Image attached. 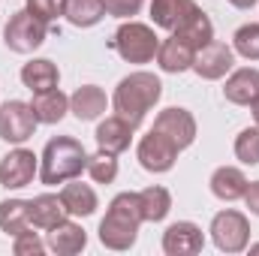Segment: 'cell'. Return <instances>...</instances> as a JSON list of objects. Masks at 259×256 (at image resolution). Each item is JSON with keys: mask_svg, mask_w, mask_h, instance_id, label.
Wrapping results in <instances>:
<instances>
[{"mask_svg": "<svg viewBox=\"0 0 259 256\" xmlns=\"http://www.w3.org/2000/svg\"><path fill=\"white\" fill-rule=\"evenodd\" d=\"M163 97V84L154 72H130L118 81L115 88V97H112V106H115V115H121L130 127H139L145 121V115L160 103Z\"/></svg>", "mask_w": 259, "mask_h": 256, "instance_id": "1", "label": "cell"}, {"mask_svg": "<svg viewBox=\"0 0 259 256\" xmlns=\"http://www.w3.org/2000/svg\"><path fill=\"white\" fill-rule=\"evenodd\" d=\"M142 208H139V193H118L109 202L106 217L100 220V241L109 250H130L136 244L139 226H142Z\"/></svg>", "mask_w": 259, "mask_h": 256, "instance_id": "2", "label": "cell"}, {"mask_svg": "<svg viewBox=\"0 0 259 256\" xmlns=\"http://www.w3.org/2000/svg\"><path fill=\"white\" fill-rule=\"evenodd\" d=\"M84 169H88V151L78 139L55 136L42 148V157H39V181L42 184H49V187L66 184V181L78 178Z\"/></svg>", "mask_w": 259, "mask_h": 256, "instance_id": "3", "label": "cell"}, {"mask_svg": "<svg viewBox=\"0 0 259 256\" xmlns=\"http://www.w3.org/2000/svg\"><path fill=\"white\" fill-rule=\"evenodd\" d=\"M109 46L127 61V64H151L157 58V49H160V39L157 33L142 24V21H124L115 36L109 39Z\"/></svg>", "mask_w": 259, "mask_h": 256, "instance_id": "4", "label": "cell"}, {"mask_svg": "<svg viewBox=\"0 0 259 256\" xmlns=\"http://www.w3.org/2000/svg\"><path fill=\"white\" fill-rule=\"evenodd\" d=\"M46 36H49V24L39 21V18H36L33 12H27V9L12 12L9 21H6V27H3V42H6V49H9V52H18V55L36 52V49L46 42Z\"/></svg>", "mask_w": 259, "mask_h": 256, "instance_id": "5", "label": "cell"}, {"mask_svg": "<svg viewBox=\"0 0 259 256\" xmlns=\"http://www.w3.org/2000/svg\"><path fill=\"white\" fill-rule=\"evenodd\" d=\"M211 238H214L217 250H223V253H241L247 247V241H250V223H247V217L241 211L226 208V211L214 214V220H211Z\"/></svg>", "mask_w": 259, "mask_h": 256, "instance_id": "6", "label": "cell"}, {"mask_svg": "<svg viewBox=\"0 0 259 256\" xmlns=\"http://www.w3.org/2000/svg\"><path fill=\"white\" fill-rule=\"evenodd\" d=\"M36 115L30 109V103H21V100H6L0 106V139L9 142V145H24L33 130H36Z\"/></svg>", "mask_w": 259, "mask_h": 256, "instance_id": "7", "label": "cell"}, {"mask_svg": "<svg viewBox=\"0 0 259 256\" xmlns=\"http://www.w3.org/2000/svg\"><path fill=\"white\" fill-rule=\"evenodd\" d=\"M136 157H139V163H142L145 172L160 175V172H169V169L175 166V160H178V148H175L163 133L151 130L148 136H142Z\"/></svg>", "mask_w": 259, "mask_h": 256, "instance_id": "8", "label": "cell"}, {"mask_svg": "<svg viewBox=\"0 0 259 256\" xmlns=\"http://www.w3.org/2000/svg\"><path fill=\"white\" fill-rule=\"evenodd\" d=\"M235 64V52L226 46V42H220V39H211V42H205L202 49H196V58H193V69L199 78H208V81H217V78H223L229 69Z\"/></svg>", "mask_w": 259, "mask_h": 256, "instance_id": "9", "label": "cell"}, {"mask_svg": "<svg viewBox=\"0 0 259 256\" xmlns=\"http://www.w3.org/2000/svg\"><path fill=\"white\" fill-rule=\"evenodd\" d=\"M154 130L163 133L178 151L190 148V145L196 142V118L187 112V109H178V106L163 109V112L154 118Z\"/></svg>", "mask_w": 259, "mask_h": 256, "instance_id": "10", "label": "cell"}, {"mask_svg": "<svg viewBox=\"0 0 259 256\" xmlns=\"http://www.w3.org/2000/svg\"><path fill=\"white\" fill-rule=\"evenodd\" d=\"M36 154L33 151H27V148H15V151H9L3 160H0V184L6 187V190H21V187H27L30 181H33V175H36Z\"/></svg>", "mask_w": 259, "mask_h": 256, "instance_id": "11", "label": "cell"}, {"mask_svg": "<svg viewBox=\"0 0 259 256\" xmlns=\"http://www.w3.org/2000/svg\"><path fill=\"white\" fill-rule=\"evenodd\" d=\"M205 247V235L202 229L190 220H178L163 232V250L169 256H196Z\"/></svg>", "mask_w": 259, "mask_h": 256, "instance_id": "12", "label": "cell"}, {"mask_svg": "<svg viewBox=\"0 0 259 256\" xmlns=\"http://www.w3.org/2000/svg\"><path fill=\"white\" fill-rule=\"evenodd\" d=\"M84 244H88V232H84L78 223H72V220H61L58 226H52V229H49V238H46V247L55 250L58 256L81 253Z\"/></svg>", "mask_w": 259, "mask_h": 256, "instance_id": "13", "label": "cell"}, {"mask_svg": "<svg viewBox=\"0 0 259 256\" xmlns=\"http://www.w3.org/2000/svg\"><path fill=\"white\" fill-rule=\"evenodd\" d=\"M193 58H196V49L190 42L178 39L175 33L169 39H163L160 49H157V64H160L163 72H184V69L193 66Z\"/></svg>", "mask_w": 259, "mask_h": 256, "instance_id": "14", "label": "cell"}, {"mask_svg": "<svg viewBox=\"0 0 259 256\" xmlns=\"http://www.w3.org/2000/svg\"><path fill=\"white\" fill-rule=\"evenodd\" d=\"M223 97H226L229 103H235V106H250L259 97V69H253V66L235 69V72L226 78Z\"/></svg>", "mask_w": 259, "mask_h": 256, "instance_id": "15", "label": "cell"}, {"mask_svg": "<svg viewBox=\"0 0 259 256\" xmlns=\"http://www.w3.org/2000/svg\"><path fill=\"white\" fill-rule=\"evenodd\" d=\"M133 130L127 121L121 118V115H112V118H106L100 127H97V145L103 148V151H109V154H124L130 148V142H133Z\"/></svg>", "mask_w": 259, "mask_h": 256, "instance_id": "16", "label": "cell"}, {"mask_svg": "<svg viewBox=\"0 0 259 256\" xmlns=\"http://www.w3.org/2000/svg\"><path fill=\"white\" fill-rule=\"evenodd\" d=\"M61 202H64L66 214H72V217H91V214L97 211V205H100L94 187H91V184H81V181H75V178L64 184Z\"/></svg>", "mask_w": 259, "mask_h": 256, "instance_id": "17", "label": "cell"}, {"mask_svg": "<svg viewBox=\"0 0 259 256\" xmlns=\"http://www.w3.org/2000/svg\"><path fill=\"white\" fill-rule=\"evenodd\" d=\"M69 112L78 121H97L106 112V94L97 84H81L72 97H69Z\"/></svg>", "mask_w": 259, "mask_h": 256, "instance_id": "18", "label": "cell"}, {"mask_svg": "<svg viewBox=\"0 0 259 256\" xmlns=\"http://www.w3.org/2000/svg\"><path fill=\"white\" fill-rule=\"evenodd\" d=\"M21 81H24V88H27L30 94H46V91L58 88L61 72H58V66L52 64V61L36 58V61H30V64L21 66Z\"/></svg>", "mask_w": 259, "mask_h": 256, "instance_id": "19", "label": "cell"}, {"mask_svg": "<svg viewBox=\"0 0 259 256\" xmlns=\"http://www.w3.org/2000/svg\"><path fill=\"white\" fill-rule=\"evenodd\" d=\"M61 220H66V208L64 202H61V196H55V193H42V196H36V199H30V223L36 226V229H52V226H58Z\"/></svg>", "mask_w": 259, "mask_h": 256, "instance_id": "20", "label": "cell"}, {"mask_svg": "<svg viewBox=\"0 0 259 256\" xmlns=\"http://www.w3.org/2000/svg\"><path fill=\"white\" fill-rule=\"evenodd\" d=\"M196 9V0H151V18L163 30H175Z\"/></svg>", "mask_w": 259, "mask_h": 256, "instance_id": "21", "label": "cell"}, {"mask_svg": "<svg viewBox=\"0 0 259 256\" xmlns=\"http://www.w3.org/2000/svg\"><path fill=\"white\" fill-rule=\"evenodd\" d=\"M211 193L217 196V199H223V202H235V199H241L244 190H247V178H244V172L241 169H235V166H220V169H214V175H211Z\"/></svg>", "mask_w": 259, "mask_h": 256, "instance_id": "22", "label": "cell"}, {"mask_svg": "<svg viewBox=\"0 0 259 256\" xmlns=\"http://www.w3.org/2000/svg\"><path fill=\"white\" fill-rule=\"evenodd\" d=\"M30 109H33L39 124H58V121H64V115L69 112V97L61 94V88H52L46 94H33Z\"/></svg>", "mask_w": 259, "mask_h": 256, "instance_id": "23", "label": "cell"}, {"mask_svg": "<svg viewBox=\"0 0 259 256\" xmlns=\"http://www.w3.org/2000/svg\"><path fill=\"white\" fill-rule=\"evenodd\" d=\"M33 223H30V202L27 199H3L0 202V229L6 235H21L27 232Z\"/></svg>", "mask_w": 259, "mask_h": 256, "instance_id": "24", "label": "cell"}, {"mask_svg": "<svg viewBox=\"0 0 259 256\" xmlns=\"http://www.w3.org/2000/svg\"><path fill=\"white\" fill-rule=\"evenodd\" d=\"M178 39H184V42H190L193 49H202L205 42H211L214 39V24H211V18L202 12V9H196V12H190L175 30H172Z\"/></svg>", "mask_w": 259, "mask_h": 256, "instance_id": "25", "label": "cell"}, {"mask_svg": "<svg viewBox=\"0 0 259 256\" xmlns=\"http://www.w3.org/2000/svg\"><path fill=\"white\" fill-rule=\"evenodd\" d=\"M139 208H142V220L145 223H160L172 211V193L166 187H160V184L145 187L139 193Z\"/></svg>", "mask_w": 259, "mask_h": 256, "instance_id": "26", "label": "cell"}, {"mask_svg": "<svg viewBox=\"0 0 259 256\" xmlns=\"http://www.w3.org/2000/svg\"><path fill=\"white\" fill-rule=\"evenodd\" d=\"M64 15L75 27H94L106 15V0H66Z\"/></svg>", "mask_w": 259, "mask_h": 256, "instance_id": "27", "label": "cell"}, {"mask_svg": "<svg viewBox=\"0 0 259 256\" xmlns=\"http://www.w3.org/2000/svg\"><path fill=\"white\" fill-rule=\"evenodd\" d=\"M97 184H112L118 178V154H109V151H97L94 157H88V169H84Z\"/></svg>", "mask_w": 259, "mask_h": 256, "instance_id": "28", "label": "cell"}, {"mask_svg": "<svg viewBox=\"0 0 259 256\" xmlns=\"http://www.w3.org/2000/svg\"><path fill=\"white\" fill-rule=\"evenodd\" d=\"M232 49L247 61H259V24H241L232 36Z\"/></svg>", "mask_w": 259, "mask_h": 256, "instance_id": "29", "label": "cell"}, {"mask_svg": "<svg viewBox=\"0 0 259 256\" xmlns=\"http://www.w3.org/2000/svg\"><path fill=\"white\" fill-rule=\"evenodd\" d=\"M235 157L244 166H259V127H247L235 139Z\"/></svg>", "mask_w": 259, "mask_h": 256, "instance_id": "30", "label": "cell"}, {"mask_svg": "<svg viewBox=\"0 0 259 256\" xmlns=\"http://www.w3.org/2000/svg\"><path fill=\"white\" fill-rule=\"evenodd\" d=\"M27 12H33L39 21H55V18H61L66 9V0H27V6H24Z\"/></svg>", "mask_w": 259, "mask_h": 256, "instance_id": "31", "label": "cell"}, {"mask_svg": "<svg viewBox=\"0 0 259 256\" xmlns=\"http://www.w3.org/2000/svg\"><path fill=\"white\" fill-rule=\"evenodd\" d=\"M12 250L15 256H42L46 253V241L36 235V232H21V235H15V244H12Z\"/></svg>", "mask_w": 259, "mask_h": 256, "instance_id": "32", "label": "cell"}, {"mask_svg": "<svg viewBox=\"0 0 259 256\" xmlns=\"http://www.w3.org/2000/svg\"><path fill=\"white\" fill-rule=\"evenodd\" d=\"M145 0H106V12L115 18H133Z\"/></svg>", "mask_w": 259, "mask_h": 256, "instance_id": "33", "label": "cell"}, {"mask_svg": "<svg viewBox=\"0 0 259 256\" xmlns=\"http://www.w3.org/2000/svg\"><path fill=\"white\" fill-rule=\"evenodd\" d=\"M241 199L247 202L250 214H256V217H259V181H253V184H247V190H244V196H241Z\"/></svg>", "mask_w": 259, "mask_h": 256, "instance_id": "34", "label": "cell"}, {"mask_svg": "<svg viewBox=\"0 0 259 256\" xmlns=\"http://www.w3.org/2000/svg\"><path fill=\"white\" fill-rule=\"evenodd\" d=\"M232 6H238V9H250V6H256V0H229Z\"/></svg>", "mask_w": 259, "mask_h": 256, "instance_id": "35", "label": "cell"}, {"mask_svg": "<svg viewBox=\"0 0 259 256\" xmlns=\"http://www.w3.org/2000/svg\"><path fill=\"white\" fill-rule=\"evenodd\" d=\"M250 109H253V121H256V127H259V97L250 103Z\"/></svg>", "mask_w": 259, "mask_h": 256, "instance_id": "36", "label": "cell"}, {"mask_svg": "<svg viewBox=\"0 0 259 256\" xmlns=\"http://www.w3.org/2000/svg\"><path fill=\"white\" fill-rule=\"evenodd\" d=\"M250 253H259V244H253V247H250Z\"/></svg>", "mask_w": 259, "mask_h": 256, "instance_id": "37", "label": "cell"}]
</instances>
